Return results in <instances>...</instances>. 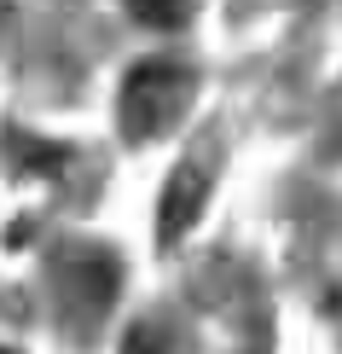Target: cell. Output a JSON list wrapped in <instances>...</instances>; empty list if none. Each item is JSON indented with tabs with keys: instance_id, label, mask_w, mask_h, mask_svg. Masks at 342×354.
<instances>
[{
	"instance_id": "6da1fadb",
	"label": "cell",
	"mask_w": 342,
	"mask_h": 354,
	"mask_svg": "<svg viewBox=\"0 0 342 354\" xmlns=\"http://www.w3.org/2000/svg\"><path fill=\"white\" fill-rule=\"evenodd\" d=\"M191 105V70L174 64V58H145L122 76V134L140 145V140H157L162 128H174V116Z\"/></svg>"
},
{
	"instance_id": "7a4b0ae2",
	"label": "cell",
	"mask_w": 342,
	"mask_h": 354,
	"mask_svg": "<svg viewBox=\"0 0 342 354\" xmlns=\"http://www.w3.org/2000/svg\"><path fill=\"white\" fill-rule=\"evenodd\" d=\"M203 203H209V180H203L198 163H180L169 174V186H162V203H157V250H174L186 239L191 227H198Z\"/></svg>"
},
{
	"instance_id": "3957f363",
	"label": "cell",
	"mask_w": 342,
	"mask_h": 354,
	"mask_svg": "<svg viewBox=\"0 0 342 354\" xmlns=\"http://www.w3.org/2000/svg\"><path fill=\"white\" fill-rule=\"evenodd\" d=\"M116 279H122V268H116L111 250H82V256L64 268V297L76 302V314H93L99 319L116 302Z\"/></svg>"
},
{
	"instance_id": "277c9868",
	"label": "cell",
	"mask_w": 342,
	"mask_h": 354,
	"mask_svg": "<svg viewBox=\"0 0 342 354\" xmlns=\"http://www.w3.org/2000/svg\"><path fill=\"white\" fill-rule=\"evenodd\" d=\"M128 12L151 29H180L191 18V0H128Z\"/></svg>"
},
{
	"instance_id": "5b68a950",
	"label": "cell",
	"mask_w": 342,
	"mask_h": 354,
	"mask_svg": "<svg viewBox=\"0 0 342 354\" xmlns=\"http://www.w3.org/2000/svg\"><path fill=\"white\" fill-rule=\"evenodd\" d=\"M122 354H174V348H169V331H162L157 319H140V326L122 337Z\"/></svg>"
}]
</instances>
